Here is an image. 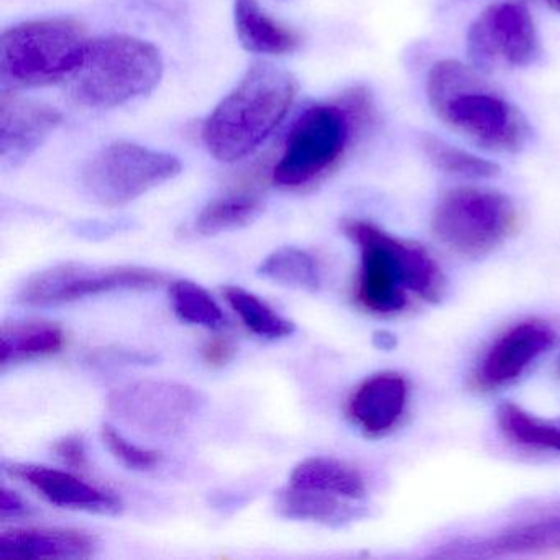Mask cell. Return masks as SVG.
Masks as SVG:
<instances>
[{
	"label": "cell",
	"instance_id": "obj_35",
	"mask_svg": "<svg viewBox=\"0 0 560 560\" xmlns=\"http://www.w3.org/2000/svg\"><path fill=\"white\" fill-rule=\"evenodd\" d=\"M559 369H560V359H559Z\"/></svg>",
	"mask_w": 560,
	"mask_h": 560
},
{
	"label": "cell",
	"instance_id": "obj_2",
	"mask_svg": "<svg viewBox=\"0 0 560 560\" xmlns=\"http://www.w3.org/2000/svg\"><path fill=\"white\" fill-rule=\"evenodd\" d=\"M296 94L298 83L290 71L267 61L252 65L206 119V149L219 162H241L283 122Z\"/></svg>",
	"mask_w": 560,
	"mask_h": 560
},
{
	"label": "cell",
	"instance_id": "obj_29",
	"mask_svg": "<svg viewBox=\"0 0 560 560\" xmlns=\"http://www.w3.org/2000/svg\"><path fill=\"white\" fill-rule=\"evenodd\" d=\"M54 451L58 458L73 470H86L88 452L81 435H65L60 441L55 442Z\"/></svg>",
	"mask_w": 560,
	"mask_h": 560
},
{
	"label": "cell",
	"instance_id": "obj_3",
	"mask_svg": "<svg viewBox=\"0 0 560 560\" xmlns=\"http://www.w3.org/2000/svg\"><path fill=\"white\" fill-rule=\"evenodd\" d=\"M477 71L460 61H438L428 74L432 110L483 149L520 152L529 140V124L513 104L491 91Z\"/></svg>",
	"mask_w": 560,
	"mask_h": 560
},
{
	"label": "cell",
	"instance_id": "obj_24",
	"mask_svg": "<svg viewBox=\"0 0 560 560\" xmlns=\"http://www.w3.org/2000/svg\"><path fill=\"white\" fill-rule=\"evenodd\" d=\"M258 277L294 290L317 291L320 271L313 255L296 247H281L271 252L260 267Z\"/></svg>",
	"mask_w": 560,
	"mask_h": 560
},
{
	"label": "cell",
	"instance_id": "obj_19",
	"mask_svg": "<svg viewBox=\"0 0 560 560\" xmlns=\"http://www.w3.org/2000/svg\"><path fill=\"white\" fill-rule=\"evenodd\" d=\"M290 485L362 503L369 494L365 477L352 465L332 457H310L291 471Z\"/></svg>",
	"mask_w": 560,
	"mask_h": 560
},
{
	"label": "cell",
	"instance_id": "obj_20",
	"mask_svg": "<svg viewBox=\"0 0 560 560\" xmlns=\"http://www.w3.org/2000/svg\"><path fill=\"white\" fill-rule=\"evenodd\" d=\"M357 501L320 491L288 487L278 491L277 511L288 520L313 521L326 526L339 527L352 523L362 516Z\"/></svg>",
	"mask_w": 560,
	"mask_h": 560
},
{
	"label": "cell",
	"instance_id": "obj_26",
	"mask_svg": "<svg viewBox=\"0 0 560 560\" xmlns=\"http://www.w3.org/2000/svg\"><path fill=\"white\" fill-rule=\"evenodd\" d=\"M422 150L428 155L429 162L445 175L457 176L468 182H485L500 175V166L497 163L451 145L438 137H424Z\"/></svg>",
	"mask_w": 560,
	"mask_h": 560
},
{
	"label": "cell",
	"instance_id": "obj_13",
	"mask_svg": "<svg viewBox=\"0 0 560 560\" xmlns=\"http://www.w3.org/2000/svg\"><path fill=\"white\" fill-rule=\"evenodd\" d=\"M411 401V385L402 373L383 370L363 380L349 399L350 419L366 438L382 439L396 431Z\"/></svg>",
	"mask_w": 560,
	"mask_h": 560
},
{
	"label": "cell",
	"instance_id": "obj_34",
	"mask_svg": "<svg viewBox=\"0 0 560 560\" xmlns=\"http://www.w3.org/2000/svg\"><path fill=\"white\" fill-rule=\"evenodd\" d=\"M546 2L553 11L560 12V0H546Z\"/></svg>",
	"mask_w": 560,
	"mask_h": 560
},
{
	"label": "cell",
	"instance_id": "obj_7",
	"mask_svg": "<svg viewBox=\"0 0 560 560\" xmlns=\"http://www.w3.org/2000/svg\"><path fill=\"white\" fill-rule=\"evenodd\" d=\"M516 222V206L510 196L485 186L448 189L431 214L439 244L465 260L493 254L513 234Z\"/></svg>",
	"mask_w": 560,
	"mask_h": 560
},
{
	"label": "cell",
	"instance_id": "obj_27",
	"mask_svg": "<svg viewBox=\"0 0 560 560\" xmlns=\"http://www.w3.org/2000/svg\"><path fill=\"white\" fill-rule=\"evenodd\" d=\"M170 300L176 316L192 326L221 329L225 317L214 298L195 281L178 280L170 287Z\"/></svg>",
	"mask_w": 560,
	"mask_h": 560
},
{
	"label": "cell",
	"instance_id": "obj_25",
	"mask_svg": "<svg viewBox=\"0 0 560 560\" xmlns=\"http://www.w3.org/2000/svg\"><path fill=\"white\" fill-rule=\"evenodd\" d=\"M222 294L229 306L237 313L245 327L255 336L265 337V339H283L296 330L293 320L280 316L265 301L244 288L225 287Z\"/></svg>",
	"mask_w": 560,
	"mask_h": 560
},
{
	"label": "cell",
	"instance_id": "obj_1",
	"mask_svg": "<svg viewBox=\"0 0 560 560\" xmlns=\"http://www.w3.org/2000/svg\"><path fill=\"white\" fill-rule=\"evenodd\" d=\"M343 234L359 250L357 301L375 316L405 313L411 298L438 304L448 290L444 268L429 248L402 241L369 221L347 219Z\"/></svg>",
	"mask_w": 560,
	"mask_h": 560
},
{
	"label": "cell",
	"instance_id": "obj_32",
	"mask_svg": "<svg viewBox=\"0 0 560 560\" xmlns=\"http://www.w3.org/2000/svg\"><path fill=\"white\" fill-rule=\"evenodd\" d=\"M234 353L235 347L229 340H212L206 346L205 359L211 365H225Z\"/></svg>",
	"mask_w": 560,
	"mask_h": 560
},
{
	"label": "cell",
	"instance_id": "obj_5",
	"mask_svg": "<svg viewBox=\"0 0 560 560\" xmlns=\"http://www.w3.org/2000/svg\"><path fill=\"white\" fill-rule=\"evenodd\" d=\"M165 71L155 45L130 35L90 40L80 68L70 78L73 100L81 106L106 109L152 93Z\"/></svg>",
	"mask_w": 560,
	"mask_h": 560
},
{
	"label": "cell",
	"instance_id": "obj_17",
	"mask_svg": "<svg viewBox=\"0 0 560 560\" xmlns=\"http://www.w3.org/2000/svg\"><path fill=\"white\" fill-rule=\"evenodd\" d=\"M560 547V516L540 517L504 527L491 536L468 539L455 546V552L467 556H521Z\"/></svg>",
	"mask_w": 560,
	"mask_h": 560
},
{
	"label": "cell",
	"instance_id": "obj_22",
	"mask_svg": "<svg viewBox=\"0 0 560 560\" xmlns=\"http://www.w3.org/2000/svg\"><path fill=\"white\" fill-rule=\"evenodd\" d=\"M65 346L61 327L44 320H24L5 324L0 336V363L2 366L37 357L54 355Z\"/></svg>",
	"mask_w": 560,
	"mask_h": 560
},
{
	"label": "cell",
	"instance_id": "obj_12",
	"mask_svg": "<svg viewBox=\"0 0 560 560\" xmlns=\"http://www.w3.org/2000/svg\"><path fill=\"white\" fill-rule=\"evenodd\" d=\"M205 399L191 386L140 382L110 395L109 409L127 424L155 435H176L201 411Z\"/></svg>",
	"mask_w": 560,
	"mask_h": 560
},
{
	"label": "cell",
	"instance_id": "obj_30",
	"mask_svg": "<svg viewBox=\"0 0 560 560\" xmlns=\"http://www.w3.org/2000/svg\"><path fill=\"white\" fill-rule=\"evenodd\" d=\"M126 222L116 221V222H83V224H78V234L83 235V237L91 238H104L109 237V235L117 234V232L122 231V229H127Z\"/></svg>",
	"mask_w": 560,
	"mask_h": 560
},
{
	"label": "cell",
	"instance_id": "obj_33",
	"mask_svg": "<svg viewBox=\"0 0 560 560\" xmlns=\"http://www.w3.org/2000/svg\"><path fill=\"white\" fill-rule=\"evenodd\" d=\"M372 343L380 352L388 353L398 349L399 339L393 330L376 329L375 332L372 334Z\"/></svg>",
	"mask_w": 560,
	"mask_h": 560
},
{
	"label": "cell",
	"instance_id": "obj_14",
	"mask_svg": "<svg viewBox=\"0 0 560 560\" xmlns=\"http://www.w3.org/2000/svg\"><path fill=\"white\" fill-rule=\"evenodd\" d=\"M63 122L57 107L15 94L0 97V159L9 166L21 165L34 155Z\"/></svg>",
	"mask_w": 560,
	"mask_h": 560
},
{
	"label": "cell",
	"instance_id": "obj_9",
	"mask_svg": "<svg viewBox=\"0 0 560 560\" xmlns=\"http://www.w3.org/2000/svg\"><path fill=\"white\" fill-rule=\"evenodd\" d=\"M165 275L143 267H97L60 264L28 278L19 293V303L28 307H57L84 298L114 291L155 290Z\"/></svg>",
	"mask_w": 560,
	"mask_h": 560
},
{
	"label": "cell",
	"instance_id": "obj_31",
	"mask_svg": "<svg viewBox=\"0 0 560 560\" xmlns=\"http://www.w3.org/2000/svg\"><path fill=\"white\" fill-rule=\"evenodd\" d=\"M27 513V506L22 498L15 491L9 490L8 487H2L0 490V516L2 520L25 516Z\"/></svg>",
	"mask_w": 560,
	"mask_h": 560
},
{
	"label": "cell",
	"instance_id": "obj_21",
	"mask_svg": "<svg viewBox=\"0 0 560 560\" xmlns=\"http://www.w3.org/2000/svg\"><path fill=\"white\" fill-rule=\"evenodd\" d=\"M494 422L511 444L560 455V421L540 418L524 406L503 401L494 409Z\"/></svg>",
	"mask_w": 560,
	"mask_h": 560
},
{
	"label": "cell",
	"instance_id": "obj_6",
	"mask_svg": "<svg viewBox=\"0 0 560 560\" xmlns=\"http://www.w3.org/2000/svg\"><path fill=\"white\" fill-rule=\"evenodd\" d=\"M90 40L81 25L45 19L14 25L0 37V93L18 94L73 77Z\"/></svg>",
	"mask_w": 560,
	"mask_h": 560
},
{
	"label": "cell",
	"instance_id": "obj_4",
	"mask_svg": "<svg viewBox=\"0 0 560 560\" xmlns=\"http://www.w3.org/2000/svg\"><path fill=\"white\" fill-rule=\"evenodd\" d=\"M370 107L363 91H352L339 103L313 104L303 110L288 133L273 182L281 188H301L326 175L369 119Z\"/></svg>",
	"mask_w": 560,
	"mask_h": 560
},
{
	"label": "cell",
	"instance_id": "obj_23",
	"mask_svg": "<svg viewBox=\"0 0 560 560\" xmlns=\"http://www.w3.org/2000/svg\"><path fill=\"white\" fill-rule=\"evenodd\" d=\"M264 209V201L248 192L222 196L209 202L199 212L195 221V231L206 237L238 231L257 221Z\"/></svg>",
	"mask_w": 560,
	"mask_h": 560
},
{
	"label": "cell",
	"instance_id": "obj_18",
	"mask_svg": "<svg viewBox=\"0 0 560 560\" xmlns=\"http://www.w3.org/2000/svg\"><path fill=\"white\" fill-rule=\"evenodd\" d=\"M234 25L248 54L278 57L294 54L301 45L300 37L271 19L257 0H234Z\"/></svg>",
	"mask_w": 560,
	"mask_h": 560
},
{
	"label": "cell",
	"instance_id": "obj_11",
	"mask_svg": "<svg viewBox=\"0 0 560 560\" xmlns=\"http://www.w3.org/2000/svg\"><path fill=\"white\" fill-rule=\"evenodd\" d=\"M559 342L552 324L537 317L517 320L501 330L474 370V380L483 392H498L523 378Z\"/></svg>",
	"mask_w": 560,
	"mask_h": 560
},
{
	"label": "cell",
	"instance_id": "obj_16",
	"mask_svg": "<svg viewBox=\"0 0 560 560\" xmlns=\"http://www.w3.org/2000/svg\"><path fill=\"white\" fill-rule=\"evenodd\" d=\"M96 540L60 527H14L0 534V560L90 559Z\"/></svg>",
	"mask_w": 560,
	"mask_h": 560
},
{
	"label": "cell",
	"instance_id": "obj_15",
	"mask_svg": "<svg viewBox=\"0 0 560 560\" xmlns=\"http://www.w3.org/2000/svg\"><path fill=\"white\" fill-rule=\"evenodd\" d=\"M5 471L31 485L48 503L67 510L114 516L122 511V501L110 491L101 490L70 471L35 464H5Z\"/></svg>",
	"mask_w": 560,
	"mask_h": 560
},
{
	"label": "cell",
	"instance_id": "obj_8",
	"mask_svg": "<svg viewBox=\"0 0 560 560\" xmlns=\"http://www.w3.org/2000/svg\"><path fill=\"white\" fill-rule=\"evenodd\" d=\"M182 173L172 153L130 142L104 147L83 172V188L97 205L119 208L165 185Z\"/></svg>",
	"mask_w": 560,
	"mask_h": 560
},
{
	"label": "cell",
	"instance_id": "obj_10",
	"mask_svg": "<svg viewBox=\"0 0 560 560\" xmlns=\"http://www.w3.org/2000/svg\"><path fill=\"white\" fill-rule=\"evenodd\" d=\"M539 51L533 15L521 2L491 5L467 31L468 58L478 71H491L498 65L530 67Z\"/></svg>",
	"mask_w": 560,
	"mask_h": 560
},
{
	"label": "cell",
	"instance_id": "obj_28",
	"mask_svg": "<svg viewBox=\"0 0 560 560\" xmlns=\"http://www.w3.org/2000/svg\"><path fill=\"white\" fill-rule=\"evenodd\" d=\"M104 445L109 448L110 454L126 465L130 470H152L162 462V454L152 448L140 447L133 444L129 439L124 438L113 424L106 422L103 424Z\"/></svg>",
	"mask_w": 560,
	"mask_h": 560
}]
</instances>
